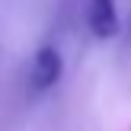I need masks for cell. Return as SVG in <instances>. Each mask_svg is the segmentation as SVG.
I'll return each mask as SVG.
<instances>
[{
    "instance_id": "6da1fadb",
    "label": "cell",
    "mask_w": 131,
    "mask_h": 131,
    "mask_svg": "<svg viewBox=\"0 0 131 131\" xmlns=\"http://www.w3.org/2000/svg\"><path fill=\"white\" fill-rule=\"evenodd\" d=\"M61 54H58V48H51V45H45V48L35 51V58H32V70H29V86L35 90V93H42V90H51L58 80H61Z\"/></svg>"
},
{
    "instance_id": "7a4b0ae2",
    "label": "cell",
    "mask_w": 131,
    "mask_h": 131,
    "mask_svg": "<svg viewBox=\"0 0 131 131\" xmlns=\"http://www.w3.org/2000/svg\"><path fill=\"white\" fill-rule=\"evenodd\" d=\"M86 23L96 38H112L118 32V16H115V0H90Z\"/></svg>"
}]
</instances>
